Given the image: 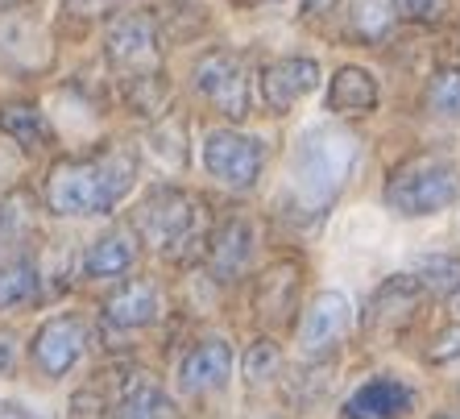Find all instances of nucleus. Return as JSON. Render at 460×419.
Returning <instances> with one entry per match:
<instances>
[{
  "label": "nucleus",
  "instance_id": "f257e3e1",
  "mask_svg": "<svg viewBox=\"0 0 460 419\" xmlns=\"http://www.w3.org/2000/svg\"><path fill=\"white\" fill-rule=\"evenodd\" d=\"M133 174H137V158L128 150L58 162L46 179V204L58 216H104L128 195Z\"/></svg>",
  "mask_w": 460,
  "mask_h": 419
},
{
  "label": "nucleus",
  "instance_id": "f03ea898",
  "mask_svg": "<svg viewBox=\"0 0 460 419\" xmlns=\"http://www.w3.org/2000/svg\"><path fill=\"white\" fill-rule=\"evenodd\" d=\"M357 166V138L332 125H315L299 138L290 158V195L303 212H323Z\"/></svg>",
  "mask_w": 460,
  "mask_h": 419
},
{
  "label": "nucleus",
  "instance_id": "7ed1b4c3",
  "mask_svg": "<svg viewBox=\"0 0 460 419\" xmlns=\"http://www.w3.org/2000/svg\"><path fill=\"white\" fill-rule=\"evenodd\" d=\"M460 195V171L444 158H415L385 183V204L398 216H436Z\"/></svg>",
  "mask_w": 460,
  "mask_h": 419
},
{
  "label": "nucleus",
  "instance_id": "20e7f679",
  "mask_svg": "<svg viewBox=\"0 0 460 419\" xmlns=\"http://www.w3.org/2000/svg\"><path fill=\"white\" fill-rule=\"evenodd\" d=\"M195 220H199V204H195L187 192L179 187H154L137 208V236L146 245L162 249V254H174L182 241H191Z\"/></svg>",
  "mask_w": 460,
  "mask_h": 419
},
{
  "label": "nucleus",
  "instance_id": "39448f33",
  "mask_svg": "<svg viewBox=\"0 0 460 419\" xmlns=\"http://www.w3.org/2000/svg\"><path fill=\"white\" fill-rule=\"evenodd\" d=\"M204 166L225 187L249 192L257 183L261 166H266V150H261L257 138H245V133H233V129H216L204 141Z\"/></svg>",
  "mask_w": 460,
  "mask_h": 419
},
{
  "label": "nucleus",
  "instance_id": "423d86ee",
  "mask_svg": "<svg viewBox=\"0 0 460 419\" xmlns=\"http://www.w3.org/2000/svg\"><path fill=\"white\" fill-rule=\"evenodd\" d=\"M195 92L228 120L249 117V79L241 58L228 50H212L195 67Z\"/></svg>",
  "mask_w": 460,
  "mask_h": 419
},
{
  "label": "nucleus",
  "instance_id": "0eeeda50",
  "mask_svg": "<svg viewBox=\"0 0 460 419\" xmlns=\"http://www.w3.org/2000/svg\"><path fill=\"white\" fill-rule=\"evenodd\" d=\"M84 349H87V324L79 316H54V320H46L38 328V336L30 344V357L38 366V374L54 382V378H66L79 366Z\"/></svg>",
  "mask_w": 460,
  "mask_h": 419
},
{
  "label": "nucleus",
  "instance_id": "6e6552de",
  "mask_svg": "<svg viewBox=\"0 0 460 419\" xmlns=\"http://www.w3.org/2000/svg\"><path fill=\"white\" fill-rule=\"evenodd\" d=\"M349 324H353V303H349V295H341V290H320V295L307 303V312H303L299 349L307 357L332 353L336 344L344 341V333H349Z\"/></svg>",
  "mask_w": 460,
  "mask_h": 419
},
{
  "label": "nucleus",
  "instance_id": "1a4fd4ad",
  "mask_svg": "<svg viewBox=\"0 0 460 419\" xmlns=\"http://www.w3.org/2000/svg\"><path fill=\"white\" fill-rule=\"evenodd\" d=\"M320 84V63L315 58H279L261 71V100L270 112H290L303 96H311Z\"/></svg>",
  "mask_w": 460,
  "mask_h": 419
},
{
  "label": "nucleus",
  "instance_id": "9d476101",
  "mask_svg": "<svg viewBox=\"0 0 460 419\" xmlns=\"http://www.w3.org/2000/svg\"><path fill=\"white\" fill-rule=\"evenodd\" d=\"M108 58L133 76H146L158 63V38H154V22L146 13H128L108 30Z\"/></svg>",
  "mask_w": 460,
  "mask_h": 419
},
{
  "label": "nucleus",
  "instance_id": "9b49d317",
  "mask_svg": "<svg viewBox=\"0 0 460 419\" xmlns=\"http://www.w3.org/2000/svg\"><path fill=\"white\" fill-rule=\"evenodd\" d=\"M228 378H233V344L220 336L191 344V353L179 361V387L187 395H212Z\"/></svg>",
  "mask_w": 460,
  "mask_h": 419
},
{
  "label": "nucleus",
  "instance_id": "f8f14e48",
  "mask_svg": "<svg viewBox=\"0 0 460 419\" xmlns=\"http://www.w3.org/2000/svg\"><path fill=\"white\" fill-rule=\"evenodd\" d=\"M419 299H423V287H419L411 274H398V279H385L369 299V312H365V328L369 333H394L402 324L415 320Z\"/></svg>",
  "mask_w": 460,
  "mask_h": 419
},
{
  "label": "nucleus",
  "instance_id": "ddd939ff",
  "mask_svg": "<svg viewBox=\"0 0 460 419\" xmlns=\"http://www.w3.org/2000/svg\"><path fill=\"white\" fill-rule=\"evenodd\" d=\"M0 63L22 67V71H42L50 63L46 33L17 13H0Z\"/></svg>",
  "mask_w": 460,
  "mask_h": 419
},
{
  "label": "nucleus",
  "instance_id": "4468645a",
  "mask_svg": "<svg viewBox=\"0 0 460 419\" xmlns=\"http://www.w3.org/2000/svg\"><path fill=\"white\" fill-rule=\"evenodd\" d=\"M415 407V390L398 378H374L365 382L349 403H344L341 415L344 419H398Z\"/></svg>",
  "mask_w": 460,
  "mask_h": 419
},
{
  "label": "nucleus",
  "instance_id": "2eb2a0df",
  "mask_svg": "<svg viewBox=\"0 0 460 419\" xmlns=\"http://www.w3.org/2000/svg\"><path fill=\"white\" fill-rule=\"evenodd\" d=\"M208 258H212V274L220 282H236L245 274L249 258H253V225L245 216H233V220H225L216 228Z\"/></svg>",
  "mask_w": 460,
  "mask_h": 419
},
{
  "label": "nucleus",
  "instance_id": "dca6fc26",
  "mask_svg": "<svg viewBox=\"0 0 460 419\" xmlns=\"http://www.w3.org/2000/svg\"><path fill=\"white\" fill-rule=\"evenodd\" d=\"M112 419H179V411H174L166 390H162L146 370H133L117 390Z\"/></svg>",
  "mask_w": 460,
  "mask_h": 419
},
{
  "label": "nucleus",
  "instance_id": "f3484780",
  "mask_svg": "<svg viewBox=\"0 0 460 419\" xmlns=\"http://www.w3.org/2000/svg\"><path fill=\"white\" fill-rule=\"evenodd\" d=\"M162 316V295L154 282L133 279L125 287H117L104 299V320L117 324V328H146Z\"/></svg>",
  "mask_w": 460,
  "mask_h": 419
},
{
  "label": "nucleus",
  "instance_id": "a211bd4d",
  "mask_svg": "<svg viewBox=\"0 0 460 419\" xmlns=\"http://www.w3.org/2000/svg\"><path fill=\"white\" fill-rule=\"evenodd\" d=\"M133 258H137V233L128 228H112V233L96 236L84 254V274L87 279H120L133 270Z\"/></svg>",
  "mask_w": 460,
  "mask_h": 419
},
{
  "label": "nucleus",
  "instance_id": "6ab92c4d",
  "mask_svg": "<svg viewBox=\"0 0 460 419\" xmlns=\"http://www.w3.org/2000/svg\"><path fill=\"white\" fill-rule=\"evenodd\" d=\"M328 108L332 112H344V117H365L377 108V84L369 71L361 67H341L332 76V87H328Z\"/></svg>",
  "mask_w": 460,
  "mask_h": 419
},
{
  "label": "nucleus",
  "instance_id": "aec40b11",
  "mask_svg": "<svg viewBox=\"0 0 460 419\" xmlns=\"http://www.w3.org/2000/svg\"><path fill=\"white\" fill-rule=\"evenodd\" d=\"M0 133H9L17 146L25 150H42L50 146V125H46L42 108L25 104V100H13V104H0Z\"/></svg>",
  "mask_w": 460,
  "mask_h": 419
},
{
  "label": "nucleus",
  "instance_id": "412c9836",
  "mask_svg": "<svg viewBox=\"0 0 460 419\" xmlns=\"http://www.w3.org/2000/svg\"><path fill=\"white\" fill-rule=\"evenodd\" d=\"M295 290H299V270L290 262L266 270V279L257 287V312L270 316V320H287L295 312Z\"/></svg>",
  "mask_w": 460,
  "mask_h": 419
},
{
  "label": "nucleus",
  "instance_id": "4be33fe9",
  "mask_svg": "<svg viewBox=\"0 0 460 419\" xmlns=\"http://www.w3.org/2000/svg\"><path fill=\"white\" fill-rule=\"evenodd\" d=\"M38 290H42V274H38L33 262L17 258V262H4V266H0V312L33 303Z\"/></svg>",
  "mask_w": 460,
  "mask_h": 419
},
{
  "label": "nucleus",
  "instance_id": "5701e85b",
  "mask_svg": "<svg viewBox=\"0 0 460 419\" xmlns=\"http://www.w3.org/2000/svg\"><path fill=\"white\" fill-rule=\"evenodd\" d=\"M411 279L423 290H431V295H456L460 258L456 254H423V258H415V274H411Z\"/></svg>",
  "mask_w": 460,
  "mask_h": 419
},
{
  "label": "nucleus",
  "instance_id": "b1692460",
  "mask_svg": "<svg viewBox=\"0 0 460 419\" xmlns=\"http://www.w3.org/2000/svg\"><path fill=\"white\" fill-rule=\"evenodd\" d=\"M349 25L365 42H382L390 33V25H394V0H353Z\"/></svg>",
  "mask_w": 460,
  "mask_h": 419
},
{
  "label": "nucleus",
  "instance_id": "393cba45",
  "mask_svg": "<svg viewBox=\"0 0 460 419\" xmlns=\"http://www.w3.org/2000/svg\"><path fill=\"white\" fill-rule=\"evenodd\" d=\"M282 370V349L274 341H253L245 353V382H253V387H261V382H270V378H279Z\"/></svg>",
  "mask_w": 460,
  "mask_h": 419
},
{
  "label": "nucleus",
  "instance_id": "a878e982",
  "mask_svg": "<svg viewBox=\"0 0 460 419\" xmlns=\"http://www.w3.org/2000/svg\"><path fill=\"white\" fill-rule=\"evenodd\" d=\"M431 112L444 120H460V76H436L431 79Z\"/></svg>",
  "mask_w": 460,
  "mask_h": 419
},
{
  "label": "nucleus",
  "instance_id": "bb28decb",
  "mask_svg": "<svg viewBox=\"0 0 460 419\" xmlns=\"http://www.w3.org/2000/svg\"><path fill=\"white\" fill-rule=\"evenodd\" d=\"M150 146H154V154H158V162H171V166H182V158H187V150H182V125L154 129Z\"/></svg>",
  "mask_w": 460,
  "mask_h": 419
},
{
  "label": "nucleus",
  "instance_id": "cd10ccee",
  "mask_svg": "<svg viewBox=\"0 0 460 419\" xmlns=\"http://www.w3.org/2000/svg\"><path fill=\"white\" fill-rule=\"evenodd\" d=\"M394 13H402L411 22H439L448 13V0H394Z\"/></svg>",
  "mask_w": 460,
  "mask_h": 419
},
{
  "label": "nucleus",
  "instance_id": "c85d7f7f",
  "mask_svg": "<svg viewBox=\"0 0 460 419\" xmlns=\"http://www.w3.org/2000/svg\"><path fill=\"white\" fill-rule=\"evenodd\" d=\"M428 357L436 361V366H444V361H460V324H452V328L439 333V341L428 349Z\"/></svg>",
  "mask_w": 460,
  "mask_h": 419
},
{
  "label": "nucleus",
  "instance_id": "c756f323",
  "mask_svg": "<svg viewBox=\"0 0 460 419\" xmlns=\"http://www.w3.org/2000/svg\"><path fill=\"white\" fill-rule=\"evenodd\" d=\"M120 0H66V9L79 13V17H100V13L108 9H117Z\"/></svg>",
  "mask_w": 460,
  "mask_h": 419
},
{
  "label": "nucleus",
  "instance_id": "7c9ffc66",
  "mask_svg": "<svg viewBox=\"0 0 460 419\" xmlns=\"http://www.w3.org/2000/svg\"><path fill=\"white\" fill-rule=\"evenodd\" d=\"M13 361H17V333L0 328V374H9Z\"/></svg>",
  "mask_w": 460,
  "mask_h": 419
},
{
  "label": "nucleus",
  "instance_id": "2f4dec72",
  "mask_svg": "<svg viewBox=\"0 0 460 419\" xmlns=\"http://www.w3.org/2000/svg\"><path fill=\"white\" fill-rule=\"evenodd\" d=\"M22 228H25V216L17 212V208H13V204L0 208V241H9V236L22 233Z\"/></svg>",
  "mask_w": 460,
  "mask_h": 419
},
{
  "label": "nucleus",
  "instance_id": "473e14b6",
  "mask_svg": "<svg viewBox=\"0 0 460 419\" xmlns=\"http://www.w3.org/2000/svg\"><path fill=\"white\" fill-rule=\"evenodd\" d=\"M0 419H38L33 411L17 407V403H0Z\"/></svg>",
  "mask_w": 460,
  "mask_h": 419
},
{
  "label": "nucleus",
  "instance_id": "72a5a7b5",
  "mask_svg": "<svg viewBox=\"0 0 460 419\" xmlns=\"http://www.w3.org/2000/svg\"><path fill=\"white\" fill-rule=\"evenodd\" d=\"M307 4H311V9H315V13H328V9H332V4H336V0H307Z\"/></svg>",
  "mask_w": 460,
  "mask_h": 419
},
{
  "label": "nucleus",
  "instance_id": "f704fd0d",
  "mask_svg": "<svg viewBox=\"0 0 460 419\" xmlns=\"http://www.w3.org/2000/svg\"><path fill=\"white\" fill-rule=\"evenodd\" d=\"M436 419H452V415H436Z\"/></svg>",
  "mask_w": 460,
  "mask_h": 419
},
{
  "label": "nucleus",
  "instance_id": "c9c22d12",
  "mask_svg": "<svg viewBox=\"0 0 460 419\" xmlns=\"http://www.w3.org/2000/svg\"><path fill=\"white\" fill-rule=\"evenodd\" d=\"M0 4H13V0H0Z\"/></svg>",
  "mask_w": 460,
  "mask_h": 419
}]
</instances>
